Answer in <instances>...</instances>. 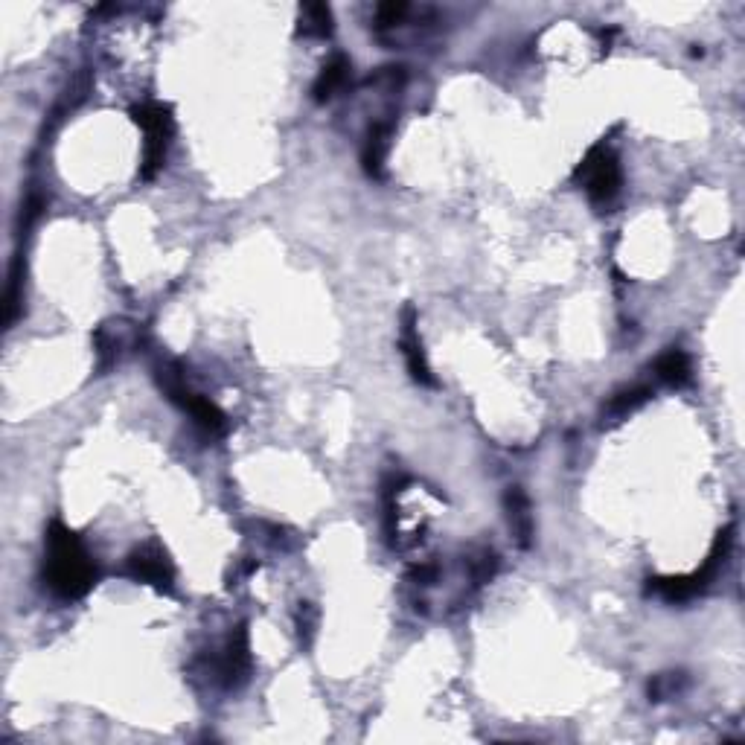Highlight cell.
I'll use <instances>...</instances> for the list:
<instances>
[{"label":"cell","instance_id":"obj_1","mask_svg":"<svg viewBox=\"0 0 745 745\" xmlns=\"http://www.w3.org/2000/svg\"><path fill=\"white\" fill-rule=\"evenodd\" d=\"M44 585L59 600H79L97 583V565L91 559L82 539L62 524L50 521L47 542H44Z\"/></svg>","mask_w":745,"mask_h":745},{"label":"cell","instance_id":"obj_2","mask_svg":"<svg viewBox=\"0 0 745 745\" xmlns=\"http://www.w3.org/2000/svg\"><path fill=\"white\" fill-rule=\"evenodd\" d=\"M158 382H161L163 393H166L184 414H190L195 425H198L207 437H222V434H225V411H222L216 402H210L207 396L195 393V390L187 385V376H184V370H181L178 364H163L161 370H158Z\"/></svg>","mask_w":745,"mask_h":745},{"label":"cell","instance_id":"obj_3","mask_svg":"<svg viewBox=\"0 0 745 745\" xmlns=\"http://www.w3.org/2000/svg\"><path fill=\"white\" fill-rule=\"evenodd\" d=\"M131 120L146 134L140 178L143 181H152L158 175V169L163 166V161H166V149H169V140L175 134L172 108L163 105V102H140V105L131 108Z\"/></svg>","mask_w":745,"mask_h":745},{"label":"cell","instance_id":"obj_4","mask_svg":"<svg viewBox=\"0 0 745 745\" xmlns=\"http://www.w3.org/2000/svg\"><path fill=\"white\" fill-rule=\"evenodd\" d=\"M574 181L583 184L585 195L594 207H609L623 187V169L615 152L606 143H597L580 161Z\"/></svg>","mask_w":745,"mask_h":745},{"label":"cell","instance_id":"obj_5","mask_svg":"<svg viewBox=\"0 0 745 745\" xmlns=\"http://www.w3.org/2000/svg\"><path fill=\"white\" fill-rule=\"evenodd\" d=\"M126 574L137 583L155 585L158 591H172V583H175V568L166 551H161L158 545H143L131 553L126 562Z\"/></svg>","mask_w":745,"mask_h":745},{"label":"cell","instance_id":"obj_6","mask_svg":"<svg viewBox=\"0 0 745 745\" xmlns=\"http://www.w3.org/2000/svg\"><path fill=\"white\" fill-rule=\"evenodd\" d=\"M399 347H402V356H405L411 379L417 385L434 388L437 379H434V373L428 367V358H425V347H422L420 329H417V312H414V306H405V312H402V338H399Z\"/></svg>","mask_w":745,"mask_h":745},{"label":"cell","instance_id":"obj_7","mask_svg":"<svg viewBox=\"0 0 745 745\" xmlns=\"http://www.w3.org/2000/svg\"><path fill=\"white\" fill-rule=\"evenodd\" d=\"M251 673V641H248V626L239 623L230 638H227L222 658H219V679L225 687H239L248 681Z\"/></svg>","mask_w":745,"mask_h":745},{"label":"cell","instance_id":"obj_8","mask_svg":"<svg viewBox=\"0 0 745 745\" xmlns=\"http://www.w3.org/2000/svg\"><path fill=\"white\" fill-rule=\"evenodd\" d=\"M390 137H393V123L390 120H376L364 134L361 143V166L370 178H382L385 172V158H388Z\"/></svg>","mask_w":745,"mask_h":745},{"label":"cell","instance_id":"obj_9","mask_svg":"<svg viewBox=\"0 0 745 745\" xmlns=\"http://www.w3.org/2000/svg\"><path fill=\"white\" fill-rule=\"evenodd\" d=\"M504 510H507L510 530L519 539L521 548H530V542H533V513H530V498L524 495L521 486H510L504 492Z\"/></svg>","mask_w":745,"mask_h":745},{"label":"cell","instance_id":"obj_10","mask_svg":"<svg viewBox=\"0 0 745 745\" xmlns=\"http://www.w3.org/2000/svg\"><path fill=\"white\" fill-rule=\"evenodd\" d=\"M350 73H353V65H350V59L347 56H332L324 67H321V73H318V79H315V85H312V97L315 102H326V99H332L347 82H350Z\"/></svg>","mask_w":745,"mask_h":745},{"label":"cell","instance_id":"obj_11","mask_svg":"<svg viewBox=\"0 0 745 745\" xmlns=\"http://www.w3.org/2000/svg\"><path fill=\"white\" fill-rule=\"evenodd\" d=\"M655 376L670 388H684L690 382V376H693L690 356L679 347H670L664 356H658V361H655Z\"/></svg>","mask_w":745,"mask_h":745},{"label":"cell","instance_id":"obj_12","mask_svg":"<svg viewBox=\"0 0 745 745\" xmlns=\"http://www.w3.org/2000/svg\"><path fill=\"white\" fill-rule=\"evenodd\" d=\"M300 33L309 38L332 35V9L326 3H306L300 9Z\"/></svg>","mask_w":745,"mask_h":745},{"label":"cell","instance_id":"obj_13","mask_svg":"<svg viewBox=\"0 0 745 745\" xmlns=\"http://www.w3.org/2000/svg\"><path fill=\"white\" fill-rule=\"evenodd\" d=\"M649 396H652V390L644 388V385H638V388H629V390H620V393H615V396L609 399L606 414H609V417H626V414L638 411L644 402H649Z\"/></svg>","mask_w":745,"mask_h":745},{"label":"cell","instance_id":"obj_14","mask_svg":"<svg viewBox=\"0 0 745 745\" xmlns=\"http://www.w3.org/2000/svg\"><path fill=\"white\" fill-rule=\"evenodd\" d=\"M469 571H472L475 585L489 583L495 577V571H498V556H495V551H481L478 556H472L469 559Z\"/></svg>","mask_w":745,"mask_h":745},{"label":"cell","instance_id":"obj_15","mask_svg":"<svg viewBox=\"0 0 745 745\" xmlns=\"http://www.w3.org/2000/svg\"><path fill=\"white\" fill-rule=\"evenodd\" d=\"M684 684V676L681 673H664V676H655L649 681V699L652 702H664L667 696L679 693V687Z\"/></svg>","mask_w":745,"mask_h":745},{"label":"cell","instance_id":"obj_16","mask_svg":"<svg viewBox=\"0 0 745 745\" xmlns=\"http://www.w3.org/2000/svg\"><path fill=\"white\" fill-rule=\"evenodd\" d=\"M315 629H318V609L312 603H300V609H297V635H300V641L306 647L312 644Z\"/></svg>","mask_w":745,"mask_h":745},{"label":"cell","instance_id":"obj_17","mask_svg":"<svg viewBox=\"0 0 745 745\" xmlns=\"http://www.w3.org/2000/svg\"><path fill=\"white\" fill-rule=\"evenodd\" d=\"M408 12H411L408 3H382V6H376V27H379V30L396 27V24L405 21Z\"/></svg>","mask_w":745,"mask_h":745},{"label":"cell","instance_id":"obj_18","mask_svg":"<svg viewBox=\"0 0 745 745\" xmlns=\"http://www.w3.org/2000/svg\"><path fill=\"white\" fill-rule=\"evenodd\" d=\"M411 577H414L417 583L431 585L434 583V577H437V568H434V565H420V568H414V571H411Z\"/></svg>","mask_w":745,"mask_h":745}]
</instances>
